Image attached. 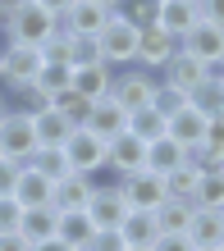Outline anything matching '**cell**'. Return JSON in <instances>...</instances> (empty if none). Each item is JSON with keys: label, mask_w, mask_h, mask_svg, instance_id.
Returning a JSON list of instances; mask_svg holds the SVG:
<instances>
[{"label": "cell", "mask_w": 224, "mask_h": 251, "mask_svg": "<svg viewBox=\"0 0 224 251\" xmlns=\"http://www.w3.org/2000/svg\"><path fill=\"white\" fill-rule=\"evenodd\" d=\"M19 219H23V205L14 201V197H0V238L19 233Z\"/></svg>", "instance_id": "8d00e7d4"}, {"label": "cell", "mask_w": 224, "mask_h": 251, "mask_svg": "<svg viewBox=\"0 0 224 251\" xmlns=\"http://www.w3.org/2000/svg\"><path fill=\"white\" fill-rule=\"evenodd\" d=\"M188 238H192V247H220L224 242V210H192Z\"/></svg>", "instance_id": "cb8c5ba5"}, {"label": "cell", "mask_w": 224, "mask_h": 251, "mask_svg": "<svg viewBox=\"0 0 224 251\" xmlns=\"http://www.w3.org/2000/svg\"><path fill=\"white\" fill-rule=\"evenodd\" d=\"M178 50H183V46H178V37L160 32V27H146V32H142V46H138V69H146V73H156V78H160Z\"/></svg>", "instance_id": "9c48e42d"}, {"label": "cell", "mask_w": 224, "mask_h": 251, "mask_svg": "<svg viewBox=\"0 0 224 251\" xmlns=\"http://www.w3.org/2000/svg\"><path fill=\"white\" fill-rule=\"evenodd\" d=\"M92 233H96L92 215H87V210H69V215H59V238H55V242L69 247V251H87Z\"/></svg>", "instance_id": "7402d4cb"}, {"label": "cell", "mask_w": 224, "mask_h": 251, "mask_svg": "<svg viewBox=\"0 0 224 251\" xmlns=\"http://www.w3.org/2000/svg\"><path fill=\"white\" fill-rule=\"evenodd\" d=\"M110 82H114V69H106V64H78L73 69V92L87 96V100H106Z\"/></svg>", "instance_id": "ffe728a7"}, {"label": "cell", "mask_w": 224, "mask_h": 251, "mask_svg": "<svg viewBox=\"0 0 224 251\" xmlns=\"http://www.w3.org/2000/svg\"><path fill=\"white\" fill-rule=\"evenodd\" d=\"M5 92H23V87L37 82L41 73V46H23V41H5Z\"/></svg>", "instance_id": "5b68a950"}, {"label": "cell", "mask_w": 224, "mask_h": 251, "mask_svg": "<svg viewBox=\"0 0 224 251\" xmlns=\"http://www.w3.org/2000/svg\"><path fill=\"white\" fill-rule=\"evenodd\" d=\"M138 46H142V27H133L124 14H110L106 32L96 37V50H101V64L106 69H133L138 64Z\"/></svg>", "instance_id": "6da1fadb"}, {"label": "cell", "mask_w": 224, "mask_h": 251, "mask_svg": "<svg viewBox=\"0 0 224 251\" xmlns=\"http://www.w3.org/2000/svg\"><path fill=\"white\" fill-rule=\"evenodd\" d=\"M206 78H211V69H206L201 60H192V55H183V50H178L174 60H169V69L160 73V82L174 87V92H183V96H192Z\"/></svg>", "instance_id": "9a60e30c"}, {"label": "cell", "mask_w": 224, "mask_h": 251, "mask_svg": "<svg viewBox=\"0 0 224 251\" xmlns=\"http://www.w3.org/2000/svg\"><path fill=\"white\" fill-rule=\"evenodd\" d=\"M124 251H151V247H124Z\"/></svg>", "instance_id": "f907efd6"}, {"label": "cell", "mask_w": 224, "mask_h": 251, "mask_svg": "<svg viewBox=\"0 0 224 251\" xmlns=\"http://www.w3.org/2000/svg\"><path fill=\"white\" fill-rule=\"evenodd\" d=\"M9 41V37H5ZM5 41H0V50H5ZM0 87H5V55H0Z\"/></svg>", "instance_id": "7dc6e473"}, {"label": "cell", "mask_w": 224, "mask_h": 251, "mask_svg": "<svg viewBox=\"0 0 224 251\" xmlns=\"http://www.w3.org/2000/svg\"><path fill=\"white\" fill-rule=\"evenodd\" d=\"M197 9H201V19H206V23L224 27V0H197Z\"/></svg>", "instance_id": "b9f144b4"}, {"label": "cell", "mask_w": 224, "mask_h": 251, "mask_svg": "<svg viewBox=\"0 0 224 251\" xmlns=\"http://www.w3.org/2000/svg\"><path fill=\"white\" fill-rule=\"evenodd\" d=\"M19 238L32 247V251L46 247V242H55V238H59V210H51V205L23 210V219H19Z\"/></svg>", "instance_id": "5bb4252c"}, {"label": "cell", "mask_w": 224, "mask_h": 251, "mask_svg": "<svg viewBox=\"0 0 224 251\" xmlns=\"http://www.w3.org/2000/svg\"><path fill=\"white\" fill-rule=\"evenodd\" d=\"M192 210H197L192 201H174V197H165V201L156 205V228H160V233H188Z\"/></svg>", "instance_id": "d4e9b609"}, {"label": "cell", "mask_w": 224, "mask_h": 251, "mask_svg": "<svg viewBox=\"0 0 224 251\" xmlns=\"http://www.w3.org/2000/svg\"><path fill=\"white\" fill-rule=\"evenodd\" d=\"M96 5H106V9H110V14H114V9H119V5H124V0H96Z\"/></svg>", "instance_id": "c3c4849f"}, {"label": "cell", "mask_w": 224, "mask_h": 251, "mask_svg": "<svg viewBox=\"0 0 224 251\" xmlns=\"http://www.w3.org/2000/svg\"><path fill=\"white\" fill-rule=\"evenodd\" d=\"M106 169L110 174H138V169H146V142H138L133 132L114 137L110 142V155H106Z\"/></svg>", "instance_id": "e0dca14e"}, {"label": "cell", "mask_w": 224, "mask_h": 251, "mask_svg": "<svg viewBox=\"0 0 224 251\" xmlns=\"http://www.w3.org/2000/svg\"><path fill=\"white\" fill-rule=\"evenodd\" d=\"M220 82H224V73H220Z\"/></svg>", "instance_id": "db71d44e"}, {"label": "cell", "mask_w": 224, "mask_h": 251, "mask_svg": "<svg viewBox=\"0 0 224 251\" xmlns=\"http://www.w3.org/2000/svg\"><path fill=\"white\" fill-rule=\"evenodd\" d=\"M19 174H23L19 160H5V155H0V197H14V187H19Z\"/></svg>", "instance_id": "f35d334b"}, {"label": "cell", "mask_w": 224, "mask_h": 251, "mask_svg": "<svg viewBox=\"0 0 224 251\" xmlns=\"http://www.w3.org/2000/svg\"><path fill=\"white\" fill-rule=\"evenodd\" d=\"M151 105H156L160 114H165V119H174V114H178V110L188 105V96H183V92H174V87H165V82H160V87H156V100H151Z\"/></svg>", "instance_id": "d590c367"}, {"label": "cell", "mask_w": 224, "mask_h": 251, "mask_svg": "<svg viewBox=\"0 0 224 251\" xmlns=\"http://www.w3.org/2000/svg\"><path fill=\"white\" fill-rule=\"evenodd\" d=\"M37 92H46L51 100L59 96V92H69V87H73V69L69 64H41V73H37Z\"/></svg>", "instance_id": "d6a6232c"}, {"label": "cell", "mask_w": 224, "mask_h": 251, "mask_svg": "<svg viewBox=\"0 0 224 251\" xmlns=\"http://www.w3.org/2000/svg\"><path fill=\"white\" fill-rule=\"evenodd\" d=\"M151 251H197V247H192L188 233H160V238L151 242Z\"/></svg>", "instance_id": "ab89813d"}, {"label": "cell", "mask_w": 224, "mask_h": 251, "mask_svg": "<svg viewBox=\"0 0 224 251\" xmlns=\"http://www.w3.org/2000/svg\"><path fill=\"white\" fill-rule=\"evenodd\" d=\"M19 5H23V0H0V27H5L14 14H19Z\"/></svg>", "instance_id": "f6af8a7d"}, {"label": "cell", "mask_w": 224, "mask_h": 251, "mask_svg": "<svg viewBox=\"0 0 224 251\" xmlns=\"http://www.w3.org/2000/svg\"><path fill=\"white\" fill-rule=\"evenodd\" d=\"M73 41H78V37H69L64 27H59L55 37L41 41V60H46V64H69V69H73Z\"/></svg>", "instance_id": "e575fe53"}, {"label": "cell", "mask_w": 224, "mask_h": 251, "mask_svg": "<svg viewBox=\"0 0 224 251\" xmlns=\"http://www.w3.org/2000/svg\"><path fill=\"white\" fill-rule=\"evenodd\" d=\"M192 160V151L188 146H178V142H169V137H160V142H146V169L151 174H174V169H183Z\"/></svg>", "instance_id": "d6986e66"}, {"label": "cell", "mask_w": 224, "mask_h": 251, "mask_svg": "<svg viewBox=\"0 0 224 251\" xmlns=\"http://www.w3.org/2000/svg\"><path fill=\"white\" fill-rule=\"evenodd\" d=\"M92 192H96V178H87V174H64V178L55 183V192H51V210H59V215L87 210Z\"/></svg>", "instance_id": "4fadbf2b"}, {"label": "cell", "mask_w": 224, "mask_h": 251, "mask_svg": "<svg viewBox=\"0 0 224 251\" xmlns=\"http://www.w3.org/2000/svg\"><path fill=\"white\" fill-rule=\"evenodd\" d=\"M192 205H197V210H224V169H201Z\"/></svg>", "instance_id": "484cf974"}, {"label": "cell", "mask_w": 224, "mask_h": 251, "mask_svg": "<svg viewBox=\"0 0 224 251\" xmlns=\"http://www.w3.org/2000/svg\"><path fill=\"white\" fill-rule=\"evenodd\" d=\"M188 105H192V110H201L206 119H220V114H224V82H220V78H206L197 92L188 96Z\"/></svg>", "instance_id": "f546056e"}, {"label": "cell", "mask_w": 224, "mask_h": 251, "mask_svg": "<svg viewBox=\"0 0 224 251\" xmlns=\"http://www.w3.org/2000/svg\"><path fill=\"white\" fill-rule=\"evenodd\" d=\"M87 215H92L96 228H119L124 224L128 201H124V192H119V174H110V169L96 174V192H92V201H87Z\"/></svg>", "instance_id": "7a4b0ae2"}, {"label": "cell", "mask_w": 224, "mask_h": 251, "mask_svg": "<svg viewBox=\"0 0 224 251\" xmlns=\"http://www.w3.org/2000/svg\"><path fill=\"white\" fill-rule=\"evenodd\" d=\"M55 32H59V19H55V14H46L37 0H23L19 14L5 23V37H9V41H23V46H41V41L55 37Z\"/></svg>", "instance_id": "3957f363"}, {"label": "cell", "mask_w": 224, "mask_h": 251, "mask_svg": "<svg viewBox=\"0 0 224 251\" xmlns=\"http://www.w3.org/2000/svg\"><path fill=\"white\" fill-rule=\"evenodd\" d=\"M51 192H55V183H51V178H41V174H37L32 165H23V174H19V187H14V201H19L23 210L51 205Z\"/></svg>", "instance_id": "44dd1931"}, {"label": "cell", "mask_w": 224, "mask_h": 251, "mask_svg": "<svg viewBox=\"0 0 224 251\" xmlns=\"http://www.w3.org/2000/svg\"><path fill=\"white\" fill-rule=\"evenodd\" d=\"M156 87H160V78L156 73H146V69H119L114 73V82H110V96L119 100V105H124L128 114H138V110H146L156 100Z\"/></svg>", "instance_id": "277c9868"}, {"label": "cell", "mask_w": 224, "mask_h": 251, "mask_svg": "<svg viewBox=\"0 0 224 251\" xmlns=\"http://www.w3.org/2000/svg\"><path fill=\"white\" fill-rule=\"evenodd\" d=\"M9 110H14V105H9V92H5V87H0V124L9 119Z\"/></svg>", "instance_id": "bcb514c9"}, {"label": "cell", "mask_w": 224, "mask_h": 251, "mask_svg": "<svg viewBox=\"0 0 224 251\" xmlns=\"http://www.w3.org/2000/svg\"><path fill=\"white\" fill-rule=\"evenodd\" d=\"M78 64H101V50H96L92 37H78V41H73V69H78Z\"/></svg>", "instance_id": "60d3db41"}, {"label": "cell", "mask_w": 224, "mask_h": 251, "mask_svg": "<svg viewBox=\"0 0 224 251\" xmlns=\"http://www.w3.org/2000/svg\"><path fill=\"white\" fill-rule=\"evenodd\" d=\"M28 165H32V169L41 174V178H51V183H59L64 174H73V169H69V155H64V146H37Z\"/></svg>", "instance_id": "83f0119b"}, {"label": "cell", "mask_w": 224, "mask_h": 251, "mask_svg": "<svg viewBox=\"0 0 224 251\" xmlns=\"http://www.w3.org/2000/svg\"><path fill=\"white\" fill-rule=\"evenodd\" d=\"M128 242L119 238V228H96L92 233V242H87V251H124Z\"/></svg>", "instance_id": "74e56055"}, {"label": "cell", "mask_w": 224, "mask_h": 251, "mask_svg": "<svg viewBox=\"0 0 224 251\" xmlns=\"http://www.w3.org/2000/svg\"><path fill=\"white\" fill-rule=\"evenodd\" d=\"M37 251H69V247H59V242H46V247H37Z\"/></svg>", "instance_id": "681fc988"}, {"label": "cell", "mask_w": 224, "mask_h": 251, "mask_svg": "<svg viewBox=\"0 0 224 251\" xmlns=\"http://www.w3.org/2000/svg\"><path fill=\"white\" fill-rule=\"evenodd\" d=\"M32 151H37V124L28 119V114L9 110V119L0 124V155L28 165V160H32Z\"/></svg>", "instance_id": "52a82bcc"}, {"label": "cell", "mask_w": 224, "mask_h": 251, "mask_svg": "<svg viewBox=\"0 0 224 251\" xmlns=\"http://www.w3.org/2000/svg\"><path fill=\"white\" fill-rule=\"evenodd\" d=\"M37 146H64L69 137H73V124L64 119L59 110H46V114H37Z\"/></svg>", "instance_id": "4316f807"}, {"label": "cell", "mask_w": 224, "mask_h": 251, "mask_svg": "<svg viewBox=\"0 0 224 251\" xmlns=\"http://www.w3.org/2000/svg\"><path fill=\"white\" fill-rule=\"evenodd\" d=\"M206 124H211V119H206L201 110L183 105V110L169 119V132H165V137H169V142H178V146H188V151H197V146L206 142Z\"/></svg>", "instance_id": "ac0fdd59"}, {"label": "cell", "mask_w": 224, "mask_h": 251, "mask_svg": "<svg viewBox=\"0 0 224 251\" xmlns=\"http://www.w3.org/2000/svg\"><path fill=\"white\" fill-rule=\"evenodd\" d=\"M128 119H133V114H128L124 105H119L114 96H106V100H96V105H92V119H87V132H96V137L110 146L114 137H124V132H128Z\"/></svg>", "instance_id": "7c38bea8"}, {"label": "cell", "mask_w": 224, "mask_h": 251, "mask_svg": "<svg viewBox=\"0 0 224 251\" xmlns=\"http://www.w3.org/2000/svg\"><path fill=\"white\" fill-rule=\"evenodd\" d=\"M220 251H224V242H220Z\"/></svg>", "instance_id": "11a10c76"}, {"label": "cell", "mask_w": 224, "mask_h": 251, "mask_svg": "<svg viewBox=\"0 0 224 251\" xmlns=\"http://www.w3.org/2000/svg\"><path fill=\"white\" fill-rule=\"evenodd\" d=\"M201 23V9H197V0H160V32H169V37H178L183 41L192 27Z\"/></svg>", "instance_id": "2e32d148"}, {"label": "cell", "mask_w": 224, "mask_h": 251, "mask_svg": "<svg viewBox=\"0 0 224 251\" xmlns=\"http://www.w3.org/2000/svg\"><path fill=\"white\" fill-rule=\"evenodd\" d=\"M64 155H69V169L73 174H87V178H96L101 169H106V155H110V146L96 137V132H87V128H73V137L64 142Z\"/></svg>", "instance_id": "8992f818"}, {"label": "cell", "mask_w": 224, "mask_h": 251, "mask_svg": "<svg viewBox=\"0 0 224 251\" xmlns=\"http://www.w3.org/2000/svg\"><path fill=\"white\" fill-rule=\"evenodd\" d=\"M92 105H96V100L78 96L73 87H69V92H59V96L51 100V110H59V114H64V119H69L73 128H87V119H92Z\"/></svg>", "instance_id": "4dcf8cb0"}, {"label": "cell", "mask_w": 224, "mask_h": 251, "mask_svg": "<svg viewBox=\"0 0 224 251\" xmlns=\"http://www.w3.org/2000/svg\"><path fill=\"white\" fill-rule=\"evenodd\" d=\"M197 178H201V169L188 160L183 169L165 174V197H174V201H192V192H197Z\"/></svg>", "instance_id": "1f68e13d"}, {"label": "cell", "mask_w": 224, "mask_h": 251, "mask_svg": "<svg viewBox=\"0 0 224 251\" xmlns=\"http://www.w3.org/2000/svg\"><path fill=\"white\" fill-rule=\"evenodd\" d=\"M178 46H183V55L201 60L206 69H211V64H224V27H215V23H206V19H201L183 41H178Z\"/></svg>", "instance_id": "8fae6325"}, {"label": "cell", "mask_w": 224, "mask_h": 251, "mask_svg": "<svg viewBox=\"0 0 224 251\" xmlns=\"http://www.w3.org/2000/svg\"><path fill=\"white\" fill-rule=\"evenodd\" d=\"M128 132H133L138 142H160V137L169 132V119H165L156 105H146V110H138V114L128 119Z\"/></svg>", "instance_id": "f1b7e54d"}, {"label": "cell", "mask_w": 224, "mask_h": 251, "mask_svg": "<svg viewBox=\"0 0 224 251\" xmlns=\"http://www.w3.org/2000/svg\"><path fill=\"white\" fill-rule=\"evenodd\" d=\"M0 251H32V247H28L19 233H9V238H0Z\"/></svg>", "instance_id": "ee69618b"}, {"label": "cell", "mask_w": 224, "mask_h": 251, "mask_svg": "<svg viewBox=\"0 0 224 251\" xmlns=\"http://www.w3.org/2000/svg\"><path fill=\"white\" fill-rule=\"evenodd\" d=\"M119 238H124L128 247H151L160 238V228H156V210H128L124 215V224H119Z\"/></svg>", "instance_id": "603a6c76"}, {"label": "cell", "mask_w": 224, "mask_h": 251, "mask_svg": "<svg viewBox=\"0 0 224 251\" xmlns=\"http://www.w3.org/2000/svg\"><path fill=\"white\" fill-rule=\"evenodd\" d=\"M106 23H110V9L96 5V0H73L69 14L59 19V27H64L69 37H92V41L106 32Z\"/></svg>", "instance_id": "30bf717a"}, {"label": "cell", "mask_w": 224, "mask_h": 251, "mask_svg": "<svg viewBox=\"0 0 224 251\" xmlns=\"http://www.w3.org/2000/svg\"><path fill=\"white\" fill-rule=\"evenodd\" d=\"M119 192H124L128 210H156L165 201V178L151 169H138V174H119Z\"/></svg>", "instance_id": "ba28073f"}, {"label": "cell", "mask_w": 224, "mask_h": 251, "mask_svg": "<svg viewBox=\"0 0 224 251\" xmlns=\"http://www.w3.org/2000/svg\"><path fill=\"white\" fill-rule=\"evenodd\" d=\"M37 5H41V9H46V14H55V19H64V14H69V5H73V0H37Z\"/></svg>", "instance_id": "7bdbcfd3"}, {"label": "cell", "mask_w": 224, "mask_h": 251, "mask_svg": "<svg viewBox=\"0 0 224 251\" xmlns=\"http://www.w3.org/2000/svg\"><path fill=\"white\" fill-rule=\"evenodd\" d=\"M0 41H5V27H0Z\"/></svg>", "instance_id": "f5cc1de1"}, {"label": "cell", "mask_w": 224, "mask_h": 251, "mask_svg": "<svg viewBox=\"0 0 224 251\" xmlns=\"http://www.w3.org/2000/svg\"><path fill=\"white\" fill-rule=\"evenodd\" d=\"M114 14H124L133 27H142V32H146V27H156V23H160V0H124Z\"/></svg>", "instance_id": "836d02e7"}, {"label": "cell", "mask_w": 224, "mask_h": 251, "mask_svg": "<svg viewBox=\"0 0 224 251\" xmlns=\"http://www.w3.org/2000/svg\"><path fill=\"white\" fill-rule=\"evenodd\" d=\"M197 251H220V247H197Z\"/></svg>", "instance_id": "816d5d0a"}]
</instances>
